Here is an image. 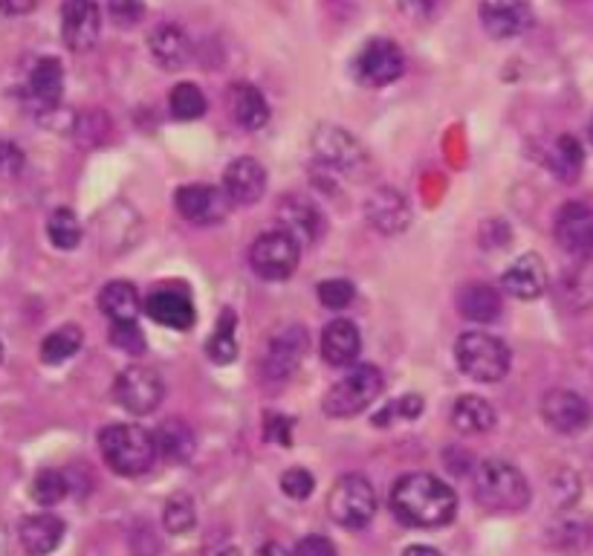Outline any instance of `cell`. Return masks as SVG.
<instances>
[{"label":"cell","mask_w":593,"mask_h":556,"mask_svg":"<svg viewBox=\"0 0 593 556\" xmlns=\"http://www.w3.org/2000/svg\"><path fill=\"white\" fill-rule=\"evenodd\" d=\"M149 50L163 70H180L191 58V41L177 24L156 26L149 35Z\"/></svg>","instance_id":"cell-24"},{"label":"cell","mask_w":593,"mask_h":556,"mask_svg":"<svg viewBox=\"0 0 593 556\" xmlns=\"http://www.w3.org/2000/svg\"><path fill=\"white\" fill-rule=\"evenodd\" d=\"M582 165H585V149L579 145L576 137H570V133H562L553 145V154H550V168L559 181L573 183L579 181V174H582Z\"/></svg>","instance_id":"cell-32"},{"label":"cell","mask_w":593,"mask_h":556,"mask_svg":"<svg viewBox=\"0 0 593 556\" xmlns=\"http://www.w3.org/2000/svg\"><path fill=\"white\" fill-rule=\"evenodd\" d=\"M21 172H24V151L15 142H0V177L9 181Z\"/></svg>","instance_id":"cell-46"},{"label":"cell","mask_w":593,"mask_h":556,"mask_svg":"<svg viewBox=\"0 0 593 556\" xmlns=\"http://www.w3.org/2000/svg\"><path fill=\"white\" fill-rule=\"evenodd\" d=\"M102 32V12L96 0H64L62 3V39L73 53H87L96 47Z\"/></svg>","instance_id":"cell-12"},{"label":"cell","mask_w":593,"mask_h":556,"mask_svg":"<svg viewBox=\"0 0 593 556\" xmlns=\"http://www.w3.org/2000/svg\"><path fill=\"white\" fill-rule=\"evenodd\" d=\"M391 510L408 527H443L454 519L458 495L429 472H408L391 490Z\"/></svg>","instance_id":"cell-1"},{"label":"cell","mask_w":593,"mask_h":556,"mask_svg":"<svg viewBox=\"0 0 593 556\" xmlns=\"http://www.w3.org/2000/svg\"><path fill=\"white\" fill-rule=\"evenodd\" d=\"M70 493V481L58 470H41L32 481V499L41 508H53V504L64 502V495Z\"/></svg>","instance_id":"cell-37"},{"label":"cell","mask_w":593,"mask_h":556,"mask_svg":"<svg viewBox=\"0 0 593 556\" xmlns=\"http://www.w3.org/2000/svg\"><path fill=\"white\" fill-rule=\"evenodd\" d=\"M328 513L336 525L351 527V531L371 525L376 513V493L371 481L362 476L339 478L328 495Z\"/></svg>","instance_id":"cell-6"},{"label":"cell","mask_w":593,"mask_h":556,"mask_svg":"<svg viewBox=\"0 0 593 556\" xmlns=\"http://www.w3.org/2000/svg\"><path fill=\"white\" fill-rule=\"evenodd\" d=\"M145 314L172 330H188L195 325V302L180 287H160L145 298Z\"/></svg>","instance_id":"cell-18"},{"label":"cell","mask_w":593,"mask_h":556,"mask_svg":"<svg viewBox=\"0 0 593 556\" xmlns=\"http://www.w3.org/2000/svg\"><path fill=\"white\" fill-rule=\"evenodd\" d=\"M64 94V67L58 58H41L32 67L26 79V96L30 102L41 110H50L62 102Z\"/></svg>","instance_id":"cell-23"},{"label":"cell","mask_w":593,"mask_h":556,"mask_svg":"<svg viewBox=\"0 0 593 556\" xmlns=\"http://www.w3.org/2000/svg\"><path fill=\"white\" fill-rule=\"evenodd\" d=\"M85 342V334L76 325H64V328L53 330L44 342H41V362L47 366H62V362L73 360Z\"/></svg>","instance_id":"cell-33"},{"label":"cell","mask_w":593,"mask_h":556,"mask_svg":"<svg viewBox=\"0 0 593 556\" xmlns=\"http://www.w3.org/2000/svg\"><path fill=\"white\" fill-rule=\"evenodd\" d=\"M47 236L58 250H76L81 243V224L70 209H55L47 220Z\"/></svg>","instance_id":"cell-36"},{"label":"cell","mask_w":593,"mask_h":556,"mask_svg":"<svg viewBox=\"0 0 593 556\" xmlns=\"http://www.w3.org/2000/svg\"><path fill=\"white\" fill-rule=\"evenodd\" d=\"M197 522V510H195V502H191V495L186 493H177L172 495L168 502H165V510H163V525L168 533H188L191 527H195Z\"/></svg>","instance_id":"cell-38"},{"label":"cell","mask_w":593,"mask_h":556,"mask_svg":"<svg viewBox=\"0 0 593 556\" xmlns=\"http://www.w3.org/2000/svg\"><path fill=\"white\" fill-rule=\"evenodd\" d=\"M229 105H232L234 122L246 131H261L270 122V105H266L264 94L255 85L238 81L229 90Z\"/></svg>","instance_id":"cell-26"},{"label":"cell","mask_w":593,"mask_h":556,"mask_svg":"<svg viewBox=\"0 0 593 556\" xmlns=\"http://www.w3.org/2000/svg\"><path fill=\"white\" fill-rule=\"evenodd\" d=\"M99 449L110 470L125 478L145 476L160 455L154 435L136 424H113L99 432Z\"/></svg>","instance_id":"cell-2"},{"label":"cell","mask_w":593,"mask_h":556,"mask_svg":"<svg viewBox=\"0 0 593 556\" xmlns=\"http://www.w3.org/2000/svg\"><path fill=\"white\" fill-rule=\"evenodd\" d=\"M110 21L122 30H131L145 18V0H108Z\"/></svg>","instance_id":"cell-43"},{"label":"cell","mask_w":593,"mask_h":556,"mask_svg":"<svg viewBox=\"0 0 593 556\" xmlns=\"http://www.w3.org/2000/svg\"><path fill=\"white\" fill-rule=\"evenodd\" d=\"M110 345L113 348H119L122 353H128V357H142L145 353V337H142L140 325H136V319L131 321H110Z\"/></svg>","instance_id":"cell-39"},{"label":"cell","mask_w":593,"mask_h":556,"mask_svg":"<svg viewBox=\"0 0 593 556\" xmlns=\"http://www.w3.org/2000/svg\"><path fill=\"white\" fill-rule=\"evenodd\" d=\"M477 18L490 39L507 41L530 30L532 9L530 0H481Z\"/></svg>","instance_id":"cell-14"},{"label":"cell","mask_w":593,"mask_h":556,"mask_svg":"<svg viewBox=\"0 0 593 556\" xmlns=\"http://www.w3.org/2000/svg\"><path fill=\"white\" fill-rule=\"evenodd\" d=\"M385 377L376 366H356L330 385L328 397L321 403L325 415L330 417H353L362 415L367 406H374V400L383 394Z\"/></svg>","instance_id":"cell-5"},{"label":"cell","mask_w":593,"mask_h":556,"mask_svg":"<svg viewBox=\"0 0 593 556\" xmlns=\"http://www.w3.org/2000/svg\"><path fill=\"white\" fill-rule=\"evenodd\" d=\"M403 15L411 18V21H435V18L443 15V9L449 0H397Z\"/></svg>","instance_id":"cell-44"},{"label":"cell","mask_w":593,"mask_h":556,"mask_svg":"<svg viewBox=\"0 0 593 556\" xmlns=\"http://www.w3.org/2000/svg\"><path fill=\"white\" fill-rule=\"evenodd\" d=\"M278 220H282V229H287L298 243H316L325 236V218H321L316 204H310L307 197H282V204H278Z\"/></svg>","instance_id":"cell-20"},{"label":"cell","mask_w":593,"mask_h":556,"mask_svg":"<svg viewBox=\"0 0 593 556\" xmlns=\"http://www.w3.org/2000/svg\"><path fill=\"white\" fill-rule=\"evenodd\" d=\"M365 218L371 220V227L383 236H403L411 227V209L408 200L399 195L397 188H374L371 197L365 200Z\"/></svg>","instance_id":"cell-17"},{"label":"cell","mask_w":593,"mask_h":556,"mask_svg":"<svg viewBox=\"0 0 593 556\" xmlns=\"http://www.w3.org/2000/svg\"><path fill=\"white\" fill-rule=\"evenodd\" d=\"M259 556H293V554H289L284 545H278V542H266L264 548L259 550Z\"/></svg>","instance_id":"cell-50"},{"label":"cell","mask_w":593,"mask_h":556,"mask_svg":"<svg viewBox=\"0 0 593 556\" xmlns=\"http://www.w3.org/2000/svg\"><path fill=\"white\" fill-rule=\"evenodd\" d=\"M174 206L177 212L197 227H211L227 220L229 209H232V197L227 195V188L206 186V183H191V186H180L174 195Z\"/></svg>","instance_id":"cell-11"},{"label":"cell","mask_w":593,"mask_h":556,"mask_svg":"<svg viewBox=\"0 0 593 556\" xmlns=\"http://www.w3.org/2000/svg\"><path fill=\"white\" fill-rule=\"evenodd\" d=\"M316 296L328 310H344L356 298V287L348 279H328V282L319 284Z\"/></svg>","instance_id":"cell-40"},{"label":"cell","mask_w":593,"mask_h":556,"mask_svg":"<svg viewBox=\"0 0 593 556\" xmlns=\"http://www.w3.org/2000/svg\"><path fill=\"white\" fill-rule=\"evenodd\" d=\"M406 73V55L391 39H371L353 58V76L365 87L394 85Z\"/></svg>","instance_id":"cell-9"},{"label":"cell","mask_w":593,"mask_h":556,"mask_svg":"<svg viewBox=\"0 0 593 556\" xmlns=\"http://www.w3.org/2000/svg\"><path fill=\"white\" fill-rule=\"evenodd\" d=\"M113 397L131 415H151L165 397L163 377L149 366H131L117 377Z\"/></svg>","instance_id":"cell-10"},{"label":"cell","mask_w":593,"mask_h":556,"mask_svg":"<svg viewBox=\"0 0 593 556\" xmlns=\"http://www.w3.org/2000/svg\"><path fill=\"white\" fill-rule=\"evenodd\" d=\"M293 556H339L333 548V542L328 536H319V533H312V536H305V539L298 542Z\"/></svg>","instance_id":"cell-47"},{"label":"cell","mask_w":593,"mask_h":556,"mask_svg":"<svg viewBox=\"0 0 593 556\" xmlns=\"http://www.w3.org/2000/svg\"><path fill=\"white\" fill-rule=\"evenodd\" d=\"M206 353H209L211 362L218 366H229L238 357V339H234V314L232 310H223L218 319V328L211 334V339L206 342Z\"/></svg>","instance_id":"cell-35"},{"label":"cell","mask_w":593,"mask_h":556,"mask_svg":"<svg viewBox=\"0 0 593 556\" xmlns=\"http://www.w3.org/2000/svg\"><path fill=\"white\" fill-rule=\"evenodd\" d=\"M264 440L278 444V447H293V421L284 415L264 417Z\"/></svg>","instance_id":"cell-45"},{"label":"cell","mask_w":593,"mask_h":556,"mask_svg":"<svg viewBox=\"0 0 593 556\" xmlns=\"http://www.w3.org/2000/svg\"><path fill=\"white\" fill-rule=\"evenodd\" d=\"M541 417L550 429L562 432V435H576L591 426L593 408L582 394L570 392V389H553L541 397Z\"/></svg>","instance_id":"cell-13"},{"label":"cell","mask_w":593,"mask_h":556,"mask_svg":"<svg viewBox=\"0 0 593 556\" xmlns=\"http://www.w3.org/2000/svg\"><path fill=\"white\" fill-rule=\"evenodd\" d=\"M223 188L232 197V204H259L266 192V168L252 157L232 160L227 165V174H223Z\"/></svg>","instance_id":"cell-19"},{"label":"cell","mask_w":593,"mask_h":556,"mask_svg":"<svg viewBox=\"0 0 593 556\" xmlns=\"http://www.w3.org/2000/svg\"><path fill=\"white\" fill-rule=\"evenodd\" d=\"M501 307H504L501 293L495 291V287H490V284L472 282L458 293V310H461L469 321L490 325V321H495L501 316Z\"/></svg>","instance_id":"cell-27"},{"label":"cell","mask_w":593,"mask_h":556,"mask_svg":"<svg viewBox=\"0 0 593 556\" xmlns=\"http://www.w3.org/2000/svg\"><path fill=\"white\" fill-rule=\"evenodd\" d=\"M362 351V337L360 328L348 319H336L330 321L328 328L321 330V357L328 366H336V369H344L351 366Z\"/></svg>","instance_id":"cell-22"},{"label":"cell","mask_w":593,"mask_h":556,"mask_svg":"<svg viewBox=\"0 0 593 556\" xmlns=\"http://www.w3.org/2000/svg\"><path fill=\"white\" fill-rule=\"evenodd\" d=\"M282 490L293 502H305V499L312 495V490H316V478H312L310 470H305V467H293V470H287L282 476Z\"/></svg>","instance_id":"cell-42"},{"label":"cell","mask_w":593,"mask_h":556,"mask_svg":"<svg viewBox=\"0 0 593 556\" xmlns=\"http://www.w3.org/2000/svg\"><path fill=\"white\" fill-rule=\"evenodd\" d=\"M556 241L564 252L587 259L593 255V209L587 204H564L553 224Z\"/></svg>","instance_id":"cell-15"},{"label":"cell","mask_w":593,"mask_h":556,"mask_svg":"<svg viewBox=\"0 0 593 556\" xmlns=\"http://www.w3.org/2000/svg\"><path fill=\"white\" fill-rule=\"evenodd\" d=\"M475 499L490 513H521L530 504V484L507 461H484L475 470Z\"/></svg>","instance_id":"cell-3"},{"label":"cell","mask_w":593,"mask_h":556,"mask_svg":"<svg viewBox=\"0 0 593 556\" xmlns=\"http://www.w3.org/2000/svg\"><path fill=\"white\" fill-rule=\"evenodd\" d=\"M559 298L568 310H591L593 307V259L579 261L570 266L559 282Z\"/></svg>","instance_id":"cell-28"},{"label":"cell","mask_w":593,"mask_h":556,"mask_svg":"<svg viewBox=\"0 0 593 556\" xmlns=\"http://www.w3.org/2000/svg\"><path fill=\"white\" fill-rule=\"evenodd\" d=\"M587 137H591V142H593V117H591V122H587Z\"/></svg>","instance_id":"cell-52"},{"label":"cell","mask_w":593,"mask_h":556,"mask_svg":"<svg viewBox=\"0 0 593 556\" xmlns=\"http://www.w3.org/2000/svg\"><path fill=\"white\" fill-rule=\"evenodd\" d=\"M154 440H156V453L163 455L165 461L172 464H186L191 455H195V432L188 429L183 421H177V417H172V421H165V424H160V429L154 432Z\"/></svg>","instance_id":"cell-29"},{"label":"cell","mask_w":593,"mask_h":556,"mask_svg":"<svg viewBox=\"0 0 593 556\" xmlns=\"http://www.w3.org/2000/svg\"><path fill=\"white\" fill-rule=\"evenodd\" d=\"M298 259H301V243L289 236L287 229L264 232L250 250L252 270L261 279H266V282H284V279H289V275L296 273Z\"/></svg>","instance_id":"cell-7"},{"label":"cell","mask_w":593,"mask_h":556,"mask_svg":"<svg viewBox=\"0 0 593 556\" xmlns=\"http://www.w3.org/2000/svg\"><path fill=\"white\" fill-rule=\"evenodd\" d=\"M168 110L177 122H195L206 113V96L204 90L191 81H180L168 96Z\"/></svg>","instance_id":"cell-34"},{"label":"cell","mask_w":593,"mask_h":556,"mask_svg":"<svg viewBox=\"0 0 593 556\" xmlns=\"http://www.w3.org/2000/svg\"><path fill=\"white\" fill-rule=\"evenodd\" d=\"M452 424L466 435H481L495 426V408L477 394H463L454 400L452 406Z\"/></svg>","instance_id":"cell-30"},{"label":"cell","mask_w":593,"mask_h":556,"mask_svg":"<svg viewBox=\"0 0 593 556\" xmlns=\"http://www.w3.org/2000/svg\"><path fill=\"white\" fill-rule=\"evenodd\" d=\"M0 357H3V345H0Z\"/></svg>","instance_id":"cell-53"},{"label":"cell","mask_w":593,"mask_h":556,"mask_svg":"<svg viewBox=\"0 0 593 556\" xmlns=\"http://www.w3.org/2000/svg\"><path fill=\"white\" fill-rule=\"evenodd\" d=\"M204 556H241V548L229 536H215V539L206 542Z\"/></svg>","instance_id":"cell-48"},{"label":"cell","mask_w":593,"mask_h":556,"mask_svg":"<svg viewBox=\"0 0 593 556\" xmlns=\"http://www.w3.org/2000/svg\"><path fill=\"white\" fill-rule=\"evenodd\" d=\"M307 353V330L301 325H289L278 330L264 353V374L270 380H287L301 366Z\"/></svg>","instance_id":"cell-16"},{"label":"cell","mask_w":593,"mask_h":556,"mask_svg":"<svg viewBox=\"0 0 593 556\" xmlns=\"http://www.w3.org/2000/svg\"><path fill=\"white\" fill-rule=\"evenodd\" d=\"M420 412H422L420 394H403V397H397L394 403H388V406H385L383 412L374 417V424L388 426V424H394L397 417H403V421H414V417H420Z\"/></svg>","instance_id":"cell-41"},{"label":"cell","mask_w":593,"mask_h":556,"mask_svg":"<svg viewBox=\"0 0 593 556\" xmlns=\"http://www.w3.org/2000/svg\"><path fill=\"white\" fill-rule=\"evenodd\" d=\"M403 556H443V554L435 548H429V545H411V548H408Z\"/></svg>","instance_id":"cell-51"},{"label":"cell","mask_w":593,"mask_h":556,"mask_svg":"<svg viewBox=\"0 0 593 556\" xmlns=\"http://www.w3.org/2000/svg\"><path fill=\"white\" fill-rule=\"evenodd\" d=\"M501 284L509 296L532 302V298L545 296L547 291V270L539 255H521L518 261L507 266V273L501 275Z\"/></svg>","instance_id":"cell-21"},{"label":"cell","mask_w":593,"mask_h":556,"mask_svg":"<svg viewBox=\"0 0 593 556\" xmlns=\"http://www.w3.org/2000/svg\"><path fill=\"white\" fill-rule=\"evenodd\" d=\"M312 154L321 165H328L330 172L339 174H360L367 163V154L362 142L351 131L336 126H319L310 137Z\"/></svg>","instance_id":"cell-8"},{"label":"cell","mask_w":593,"mask_h":556,"mask_svg":"<svg viewBox=\"0 0 593 556\" xmlns=\"http://www.w3.org/2000/svg\"><path fill=\"white\" fill-rule=\"evenodd\" d=\"M99 307L110 321H131L140 316V293L131 282H110L99 293Z\"/></svg>","instance_id":"cell-31"},{"label":"cell","mask_w":593,"mask_h":556,"mask_svg":"<svg viewBox=\"0 0 593 556\" xmlns=\"http://www.w3.org/2000/svg\"><path fill=\"white\" fill-rule=\"evenodd\" d=\"M39 7V0H0V12L3 15H26Z\"/></svg>","instance_id":"cell-49"},{"label":"cell","mask_w":593,"mask_h":556,"mask_svg":"<svg viewBox=\"0 0 593 556\" xmlns=\"http://www.w3.org/2000/svg\"><path fill=\"white\" fill-rule=\"evenodd\" d=\"M21 545L30 556H47L53 554L64 539V522L53 513H39V516H30L21 522Z\"/></svg>","instance_id":"cell-25"},{"label":"cell","mask_w":593,"mask_h":556,"mask_svg":"<svg viewBox=\"0 0 593 556\" xmlns=\"http://www.w3.org/2000/svg\"><path fill=\"white\" fill-rule=\"evenodd\" d=\"M454 360H458V369L477 383H498L501 377H507L513 357L498 337L469 330L454 342Z\"/></svg>","instance_id":"cell-4"}]
</instances>
